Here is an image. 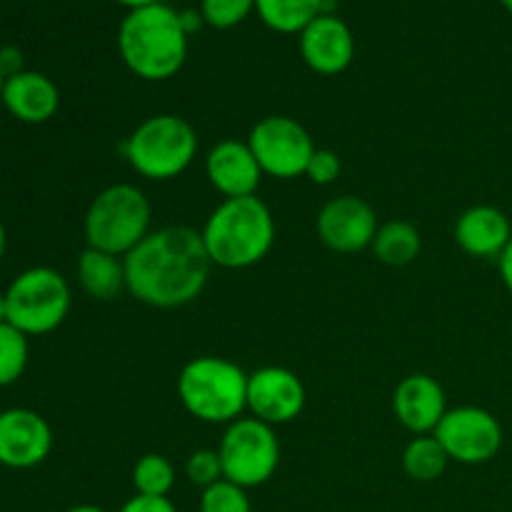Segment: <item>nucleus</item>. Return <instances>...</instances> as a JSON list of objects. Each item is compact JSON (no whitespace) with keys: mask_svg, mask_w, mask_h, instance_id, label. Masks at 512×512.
I'll list each match as a JSON object with an SVG mask.
<instances>
[{"mask_svg":"<svg viewBox=\"0 0 512 512\" xmlns=\"http://www.w3.org/2000/svg\"><path fill=\"white\" fill-rule=\"evenodd\" d=\"M123 263L128 293L160 310L183 308L198 300L213 268L203 235L188 225L150 230Z\"/></svg>","mask_w":512,"mask_h":512,"instance_id":"obj_1","label":"nucleus"},{"mask_svg":"<svg viewBox=\"0 0 512 512\" xmlns=\"http://www.w3.org/2000/svg\"><path fill=\"white\" fill-rule=\"evenodd\" d=\"M188 38L180 10L155 3L128 10L118 28V53L130 73L148 83H163L183 70Z\"/></svg>","mask_w":512,"mask_h":512,"instance_id":"obj_2","label":"nucleus"},{"mask_svg":"<svg viewBox=\"0 0 512 512\" xmlns=\"http://www.w3.org/2000/svg\"><path fill=\"white\" fill-rule=\"evenodd\" d=\"M200 235L213 265L225 270L253 268L273 250V210L258 195L225 198L208 215Z\"/></svg>","mask_w":512,"mask_h":512,"instance_id":"obj_3","label":"nucleus"},{"mask_svg":"<svg viewBox=\"0 0 512 512\" xmlns=\"http://www.w3.org/2000/svg\"><path fill=\"white\" fill-rule=\"evenodd\" d=\"M178 398L200 423L230 425L248 410V373L228 358H193L178 375Z\"/></svg>","mask_w":512,"mask_h":512,"instance_id":"obj_4","label":"nucleus"},{"mask_svg":"<svg viewBox=\"0 0 512 512\" xmlns=\"http://www.w3.org/2000/svg\"><path fill=\"white\" fill-rule=\"evenodd\" d=\"M125 160L148 180H173L193 165L198 133L185 118L158 113L145 118L125 140Z\"/></svg>","mask_w":512,"mask_h":512,"instance_id":"obj_5","label":"nucleus"},{"mask_svg":"<svg viewBox=\"0 0 512 512\" xmlns=\"http://www.w3.org/2000/svg\"><path fill=\"white\" fill-rule=\"evenodd\" d=\"M153 208L140 188L115 183L100 190L85 213V240L88 248L125 258L150 233Z\"/></svg>","mask_w":512,"mask_h":512,"instance_id":"obj_6","label":"nucleus"},{"mask_svg":"<svg viewBox=\"0 0 512 512\" xmlns=\"http://www.w3.org/2000/svg\"><path fill=\"white\" fill-rule=\"evenodd\" d=\"M70 285L58 270L28 268L5 290V320L25 333L48 335L65 323L70 313Z\"/></svg>","mask_w":512,"mask_h":512,"instance_id":"obj_7","label":"nucleus"},{"mask_svg":"<svg viewBox=\"0 0 512 512\" xmlns=\"http://www.w3.org/2000/svg\"><path fill=\"white\" fill-rule=\"evenodd\" d=\"M223 478L240 488H258L275 475L280 465V443L273 425L258 418H238L225 428L220 440Z\"/></svg>","mask_w":512,"mask_h":512,"instance_id":"obj_8","label":"nucleus"},{"mask_svg":"<svg viewBox=\"0 0 512 512\" xmlns=\"http://www.w3.org/2000/svg\"><path fill=\"white\" fill-rule=\"evenodd\" d=\"M248 145L263 175L293 180L305 175L315 143L308 130L288 115H268L258 120L248 135Z\"/></svg>","mask_w":512,"mask_h":512,"instance_id":"obj_9","label":"nucleus"},{"mask_svg":"<svg viewBox=\"0 0 512 512\" xmlns=\"http://www.w3.org/2000/svg\"><path fill=\"white\" fill-rule=\"evenodd\" d=\"M450 460L463 465H483L503 448V428L490 410L460 405L448 410L433 430Z\"/></svg>","mask_w":512,"mask_h":512,"instance_id":"obj_10","label":"nucleus"},{"mask_svg":"<svg viewBox=\"0 0 512 512\" xmlns=\"http://www.w3.org/2000/svg\"><path fill=\"white\" fill-rule=\"evenodd\" d=\"M305 385L293 370L265 365L248 375V410L268 425H285L300 418L305 408Z\"/></svg>","mask_w":512,"mask_h":512,"instance_id":"obj_11","label":"nucleus"},{"mask_svg":"<svg viewBox=\"0 0 512 512\" xmlns=\"http://www.w3.org/2000/svg\"><path fill=\"white\" fill-rule=\"evenodd\" d=\"M318 238L335 253H358L373 245L378 233V215L358 195H340L328 200L318 213Z\"/></svg>","mask_w":512,"mask_h":512,"instance_id":"obj_12","label":"nucleus"},{"mask_svg":"<svg viewBox=\"0 0 512 512\" xmlns=\"http://www.w3.org/2000/svg\"><path fill=\"white\" fill-rule=\"evenodd\" d=\"M53 450V430L48 420L28 408H8L0 413V465L10 470H30Z\"/></svg>","mask_w":512,"mask_h":512,"instance_id":"obj_13","label":"nucleus"},{"mask_svg":"<svg viewBox=\"0 0 512 512\" xmlns=\"http://www.w3.org/2000/svg\"><path fill=\"white\" fill-rule=\"evenodd\" d=\"M300 55L318 75H338L355 58V38L350 25L335 13H323L300 33Z\"/></svg>","mask_w":512,"mask_h":512,"instance_id":"obj_14","label":"nucleus"},{"mask_svg":"<svg viewBox=\"0 0 512 512\" xmlns=\"http://www.w3.org/2000/svg\"><path fill=\"white\" fill-rule=\"evenodd\" d=\"M205 175H208L210 185L218 190L223 198H245V195H255L263 180V170H260L258 160H255L253 150H250L248 140H220L213 145L205 158Z\"/></svg>","mask_w":512,"mask_h":512,"instance_id":"obj_15","label":"nucleus"},{"mask_svg":"<svg viewBox=\"0 0 512 512\" xmlns=\"http://www.w3.org/2000/svg\"><path fill=\"white\" fill-rule=\"evenodd\" d=\"M395 418L415 435H433L443 415L448 413L443 385L425 373L408 375L400 380L393 395Z\"/></svg>","mask_w":512,"mask_h":512,"instance_id":"obj_16","label":"nucleus"},{"mask_svg":"<svg viewBox=\"0 0 512 512\" xmlns=\"http://www.w3.org/2000/svg\"><path fill=\"white\" fill-rule=\"evenodd\" d=\"M0 100H3L5 110L15 120L28 125H40L48 123L58 113L60 90L45 73L23 70V73L5 78Z\"/></svg>","mask_w":512,"mask_h":512,"instance_id":"obj_17","label":"nucleus"},{"mask_svg":"<svg viewBox=\"0 0 512 512\" xmlns=\"http://www.w3.org/2000/svg\"><path fill=\"white\" fill-rule=\"evenodd\" d=\"M510 240L508 215L495 205H473L455 223V243L473 258H500Z\"/></svg>","mask_w":512,"mask_h":512,"instance_id":"obj_18","label":"nucleus"},{"mask_svg":"<svg viewBox=\"0 0 512 512\" xmlns=\"http://www.w3.org/2000/svg\"><path fill=\"white\" fill-rule=\"evenodd\" d=\"M78 283L90 298L103 300V303L115 300L123 290H128L123 258L103 253V250L85 248L78 258Z\"/></svg>","mask_w":512,"mask_h":512,"instance_id":"obj_19","label":"nucleus"},{"mask_svg":"<svg viewBox=\"0 0 512 512\" xmlns=\"http://www.w3.org/2000/svg\"><path fill=\"white\" fill-rule=\"evenodd\" d=\"M255 13L275 33L300 35L323 15V0H255Z\"/></svg>","mask_w":512,"mask_h":512,"instance_id":"obj_20","label":"nucleus"},{"mask_svg":"<svg viewBox=\"0 0 512 512\" xmlns=\"http://www.w3.org/2000/svg\"><path fill=\"white\" fill-rule=\"evenodd\" d=\"M420 240L418 228L408 220H390V223L380 225L373 240V253L380 263L390 265V268H403L410 265L420 255Z\"/></svg>","mask_w":512,"mask_h":512,"instance_id":"obj_21","label":"nucleus"},{"mask_svg":"<svg viewBox=\"0 0 512 512\" xmlns=\"http://www.w3.org/2000/svg\"><path fill=\"white\" fill-rule=\"evenodd\" d=\"M450 458L435 435H415L403 450V470L418 483H433L448 468Z\"/></svg>","mask_w":512,"mask_h":512,"instance_id":"obj_22","label":"nucleus"},{"mask_svg":"<svg viewBox=\"0 0 512 512\" xmlns=\"http://www.w3.org/2000/svg\"><path fill=\"white\" fill-rule=\"evenodd\" d=\"M175 485V468L165 455L148 453L135 463L133 488L138 495L150 498H168Z\"/></svg>","mask_w":512,"mask_h":512,"instance_id":"obj_23","label":"nucleus"},{"mask_svg":"<svg viewBox=\"0 0 512 512\" xmlns=\"http://www.w3.org/2000/svg\"><path fill=\"white\" fill-rule=\"evenodd\" d=\"M30 345L28 335L20 333L8 320L0 323V388L18 383L28 368Z\"/></svg>","mask_w":512,"mask_h":512,"instance_id":"obj_24","label":"nucleus"},{"mask_svg":"<svg viewBox=\"0 0 512 512\" xmlns=\"http://www.w3.org/2000/svg\"><path fill=\"white\" fill-rule=\"evenodd\" d=\"M200 512H253L248 490L230 480H218L200 495Z\"/></svg>","mask_w":512,"mask_h":512,"instance_id":"obj_25","label":"nucleus"},{"mask_svg":"<svg viewBox=\"0 0 512 512\" xmlns=\"http://www.w3.org/2000/svg\"><path fill=\"white\" fill-rule=\"evenodd\" d=\"M255 10V0H200L205 25L218 30L235 28Z\"/></svg>","mask_w":512,"mask_h":512,"instance_id":"obj_26","label":"nucleus"},{"mask_svg":"<svg viewBox=\"0 0 512 512\" xmlns=\"http://www.w3.org/2000/svg\"><path fill=\"white\" fill-rule=\"evenodd\" d=\"M185 475L190 483L203 490L223 480V463H220L218 450H195L185 463Z\"/></svg>","mask_w":512,"mask_h":512,"instance_id":"obj_27","label":"nucleus"},{"mask_svg":"<svg viewBox=\"0 0 512 512\" xmlns=\"http://www.w3.org/2000/svg\"><path fill=\"white\" fill-rule=\"evenodd\" d=\"M340 170H343V165H340L338 153H333V150L328 148H315L305 175H308L315 185H330L338 180Z\"/></svg>","mask_w":512,"mask_h":512,"instance_id":"obj_28","label":"nucleus"},{"mask_svg":"<svg viewBox=\"0 0 512 512\" xmlns=\"http://www.w3.org/2000/svg\"><path fill=\"white\" fill-rule=\"evenodd\" d=\"M118 512H178L170 498H150V495L135 493Z\"/></svg>","mask_w":512,"mask_h":512,"instance_id":"obj_29","label":"nucleus"},{"mask_svg":"<svg viewBox=\"0 0 512 512\" xmlns=\"http://www.w3.org/2000/svg\"><path fill=\"white\" fill-rule=\"evenodd\" d=\"M0 70H3L5 78H10V75H18L23 73V53H20L15 45H5V48H0Z\"/></svg>","mask_w":512,"mask_h":512,"instance_id":"obj_30","label":"nucleus"},{"mask_svg":"<svg viewBox=\"0 0 512 512\" xmlns=\"http://www.w3.org/2000/svg\"><path fill=\"white\" fill-rule=\"evenodd\" d=\"M498 268H500V278H503L505 288H508L510 295H512V240L508 243V248L500 253Z\"/></svg>","mask_w":512,"mask_h":512,"instance_id":"obj_31","label":"nucleus"},{"mask_svg":"<svg viewBox=\"0 0 512 512\" xmlns=\"http://www.w3.org/2000/svg\"><path fill=\"white\" fill-rule=\"evenodd\" d=\"M180 20H183V28L190 33H195V30H200V25H205L203 20V13L200 10H180Z\"/></svg>","mask_w":512,"mask_h":512,"instance_id":"obj_32","label":"nucleus"},{"mask_svg":"<svg viewBox=\"0 0 512 512\" xmlns=\"http://www.w3.org/2000/svg\"><path fill=\"white\" fill-rule=\"evenodd\" d=\"M118 5H125L128 10H138V8H148V5L160 3V0H115Z\"/></svg>","mask_w":512,"mask_h":512,"instance_id":"obj_33","label":"nucleus"},{"mask_svg":"<svg viewBox=\"0 0 512 512\" xmlns=\"http://www.w3.org/2000/svg\"><path fill=\"white\" fill-rule=\"evenodd\" d=\"M5 248H8V235H5V225L3 220H0V263H3L5 258Z\"/></svg>","mask_w":512,"mask_h":512,"instance_id":"obj_34","label":"nucleus"},{"mask_svg":"<svg viewBox=\"0 0 512 512\" xmlns=\"http://www.w3.org/2000/svg\"><path fill=\"white\" fill-rule=\"evenodd\" d=\"M65 512H108V510L98 508V505H75V508H70Z\"/></svg>","mask_w":512,"mask_h":512,"instance_id":"obj_35","label":"nucleus"},{"mask_svg":"<svg viewBox=\"0 0 512 512\" xmlns=\"http://www.w3.org/2000/svg\"><path fill=\"white\" fill-rule=\"evenodd\" d=\"M0 323H5V293H0Z\"/></svg>","mask_w":512,"mask_h":512,"instance_id":"obj_36","label":"nucleus"},{"mask_svg":"<svg viewBox=\"0 0 512 512\" xmlns=\"http://www.w3.org/2000/svg\"><path fill=\"white\" fill-rule=\"evenodd\" d=\"M500 5H503V8L512 15V0H500Z\"/></svg>","mask_w":512,"mask_h":512,"instance_id":"obj_37","label":"nucleus"},{"mask_svg":"<svg viewBox=\"0 0 512 512\" xmlns=\"http://www.w3.org/2000/svg\"><path fill=\"white\" fill-rule=\"evenodd\" d=\"M3 83H5V75H3V70H0V93H3Z\"/></svg>","mask_w":512,"mask_h":512,"instance_id":"obj_38","label":"nucleus"}]
</instances>
